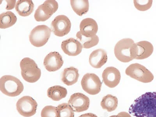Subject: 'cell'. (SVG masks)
Masks as SVG:
<instances>
[{
    "instance_id": "obj_20",
    "label": "cell",
    "mask_w": 156,
    "mask_h": 117,
    "mask_svg": "<svg viewBox=\"0 0 156 117\" xmlns=\"http://www.w3.org/2000/svg\"><path fill=\"white\" fill-rule=\"evenodd\" d=\"M67 90L60 86H55L49 88L47 95L54 101H58L66 97Z\"/></svg>"
},
{
    "instance_id": "obj_10",
    "label": "cell",
    "mask_w": 156,
    "mask_h": 117,
    "mask_svg": "<svg viewBox=\"0 0 156 117\" xmlns=\"http://www.w3.org/2000/svg\"><path fill=\"white\" fill-rule=\"evenodd\" d=\"M71 26L70 20L64 15L57 16L51 23L53 33L58 37H64L68 34L70 31Z\"/></svg>"
},
{
    "instance_id": "obj_14",
    "label": "cell",
    "mask_w": 156,
    "mask_h": 117,
    "mask_svg": "<svg viewBox=\"0 0 156 117\" xmlns=\"http://www.w3.org/2000/svg\"><path fill=\"white\" fill-rule=\"evenodd\" d=\"M64 61L62 56L57 51L49 53L44 59V65L48 72L58 71L62 67Z\"/></svg>"
},
{
    "instance_id": "obj_5",
    "label": "cell",
    "mask_w": 156,
    "mask_h": 117,
    "mask_svg": "<svg viewBox=\"0 0 156 117\" xmlns=\"http://www.w3.org/2000/svg\"><path fill=\"white\" fill-rule=\"evenodd\" d=\"M51 29L46 25L36 26L32 30L29 36L30 44L37 47L45 45L51 37Z\"/></svg>"
},
{
    "instance_id": "obj_16",
    "label": "cell",
    "mask_w": 156,
    "mask_h": 117,
    "mask_svg": "<svg viewBox=\"0 0 156 117\" xmlns=\"http://www.w3.org/2000/svg\"><path fill=\"white\" fill-rule=\"evenodd\" d=\"M98 25L94 20L86 18L82 20L80 25V32L83 35L91 37L96 35L98 31Z\"/></svg>"
},
{
    "instance_id": "obj_17",
    "label": "cell",
    "mask_w": 156,
    "mask_h": 117,
    "mask_svg": "<svg viewBox=\"0 0 156 117\" xmlns=\"http://www.w3.org/2000/svg\"><path fill=\"white\" fill-rule=\"evenodd\" d=\"M108 57L106 51L103 49L94 50L90 54L89 63L95 68H100L106 63Z\"/></svg>"
},
{
    "instance_id": "obj_24",
    "label": "cell",
    "mask_w": 156,
    "mask_h": 117,
    "mask_svg": "<svg viewBox=\"0 0 156 117\" xmlns=\"http://www.w3.org/2000/svg\"><path fill=\"white\" fill-rule=\"evenodd\" d=\"M76 37L84 48H90L95 46L99 41V37L97 35L91 37H86L81 34L80 31L76 33Z\"/></svg>"
},
{
    "instance_id": "obj_4",
    "label": "cell",
    "mask_w": 156,
    "mask_h": 117,
    "mask_svg": "<svg viewBox=\"0 0 156 117\" xmlns=\"http://www.w3.org/2000/svg\"><path fill=\"white\" fill-rule=\"evenodd\" d=\"M127 76L141 83H147L152 81L154 76L147 68L140 64H131L125 70Z\"/></svg>"
},
{
    "instance_id": "obj_30",
    "label": "cell",
    "mask_w": 156,
    "mask_h": 117,
    "mask_svg": "<svg viewBox=\"0 0 156 117\" xmlns=\"http://www.w3.org/2000/svg\"><path fill=\"white\" fill-rule=\"evenodd\" d=\"M79 117H98V116L95 114L91 113H88L83 114Z\"/></svg>"
},
{
    "instance_id": "obj_29",
    "label": "cell",
    "mask_w": 156,
    "mask_h": 117,
    "mask_svg": "<svg viewBox=\"0 0 156 117\" xmlns=\"http://www.w3.org/2000/svg\"><path fill=\"white\" fill-rule=\"evenodd\" d=\"M109 117H132L128 113L125 112H122L119 113L117 115H113Z\"/></svg>"
},
{
    "instance_id": "obj_25",
    "label": "cell",
    "mask_w": 156,
    "mask_h": 117,
    "mask_svg": "<svg viewBox=\"0 0 156 117\" xmlns=\"http://www.w3.org/2000/svg\"><path fill=\"white\" fill-rule=\"evenodd\" d=\"M57 107L58 117H74L73 110L67 103L60 104Z\"/></svg>"
},
{
    "instance_id": "obj_15",
    "label": "cell",
    "mask_w": 156,
    "mask_h": 117,
    "mask_svg": "<svg viewBox=\"0 0 156 117\" xmlns=\"http://www.w3.org/2000/svg\"><path fill=\"white\" fill-rule=\"evenodd\" d=\"M61 47L65 54L71 56L79 55L82 52L83 48L80 41L72 37L62 41Z\"/></svg>"
},
{
    "instance_id": "obj_27",
    "label": "cell",
    "mask_w": 156,
    "mask_h": 117,
    "mask_svg": "<svg viewBox=\"0 0 156 117\" xmlns=\"http://www.w3.org/2000/svg\"><path fill=\"white\" fill-rule=\"evenodd\" d=\"M41 117H58L57 107L53 106H46L41 112Z\"/></svg>"
},
{
    "instance_id": "obj_3",
    "label": "cell",
    "mask_w": 156,
    "mask_h": 117,
    "mask_svg": "<svg viewBox=\"0 0 156 117\" xmlns=\"http://www.w3.org/2000/svg\"><path fill=\"white\" fill-rule=\"evenodd\" d=\"M20 67L22 77L28 83H36L41 77V69L31 58H23L20 61Z\"/></svg>"
},
{
    "instance_id": "obj_6",
    "label": "cell",
    "mask_w": 156,
    "mask_h": 117,
    "mask_svg": "<svg viewBox=\"0 0 156 117\" xmlns=\"http://www.w3.org/2000/svg\"><path fill=\"white\" fill-rule=\"evenodd\" d=\"M134 41L131 38H124L115 44L114 52L118 60L123 62H129L133 60L131 48Z\"/></svg>"
},
{
    "instance_id": "obj_22",
    "label": "cell",
    "mask_w": 156,
    "mask_h": 117,
    "mask_svg": "<svg viewBox=\"0 0 156 117\" xmlns=\"http://www.w3.org/2000/svg\"><path fill=\"white\" fill-rule=\"evenodd\" d=\"M71 6L74 12L79 16L86 14L89 9L88 0H71Z\"/></svg>"
},
{
    "instance_id": "obj_1",
    "label": "cell",
    "mask_w": 156,
    "mask_h": 117,
    "mask_svg": "<svg viewBox=\"0 0 156 117\" xmlns=\"http://www.w3.org/2000/svg\"><path fill=\"white\" fill-rule=\"evenodd\" d=\"M129 112L136 117H156V92L146 93L136 98Z\"/></svg>"
},
{
    "instance_id": "obj_26",
    "label": "cell",
    "mask_w": 156,
    "mask_h": 117,
    "mask_svg": "<svg viewBox=\"0 0 156 117\" xmlns=\"http://www.w3.org/2000/svg\"><path fill=\"white\" fill-rule=\"evenodd\" d=\"M135 8L142 12L147 10L150 9L153 4L152 0H134Z\"/></svg>"
},
{
    "instance_id": "obj_8",
    "label": "cell",
    "mask_w": 156,
    "mask_h": 117,
    "mask_svg": "<svg viewBox=\"0 0 156 117\" xmlns=\"http://www.w3.org/2000/svg\"><path fill=\"white\" fill-rule=\"evenodd\" d=\"M58 7L56 1H46L36 10L34 15L35 19L37 22L45 21L58 10Z\"/></svg>"
},
{
    "instance_id": "obj_28",
    "label": "cell",
    "mask_w": 156,
    "mask_h": 117,
    "mask_svg": "<svg viewBox=\"0 0 156 117\" xmlns=\"http://www.w3.org/2000/svg\"><path fill=\"white\" fill-rule=\"evenodd\" d=\"M7 5L5 9L10 10L13 9L16 6V1H6Z\"/></svg>"
},
{
    "instance_id": "obj_21",
    "label": "cell",
    "mask_w": 156,
    "mask_h": 117,
    "mask_svg": "<svg viewBox=\"0 0 156 117\" xmlns=\"http://www.w3.org/2000/svg\"><path fill=\"white\" fill-rule=\"evenodd\" d=\"M17 19L15 14L8 11L0 15V28L5 29L12 27L16 23Z\"/></svg>"
},
{
    "instance_id": "obj_7",
    "label": "cell",
    "mask_w": 156,
    "mask_h": 117,
    "mask_svg": "<svg viewBox=\"0 0 156 117\" xmlns=\"http://www.w3.org/2000/svg\"><path fill=\"white\" fill-rule=\"evenodd\" d=\"M81 84L86 92L92 95L98 94L102 86L99 77L93 73H87L84 75L82 78Z\"/></svg>"
},
{
    "instance_id": "obj_12",
    "label": "cell",
    "mask_w": 156,
    "mask_h": 117,
    "mask_svg": "<svg viewBox=\"0 0 156 117\" xmlns=\"http://www.w3.org/2000/svg\"><path fill=\"white\" fill-rule=\"evenodd\" d=\"M68 104L76 112H83L88 109L90 100L83 93H77L71 96Z\"/></svg>"
},
{
    "instance_id": "obj_18",
    "label": "cell",
    "mask_w": 156,
    "mask_h": 117,
    "mask_svg": "<svg viewBox=\"0 0 156 117\" xmlns=\"http://www.w3.org/2000/svg\"><path fill=\"white\" fill-rule=\"evenodd\" d=\"M79 74L77 68L70 67L65 68L61 75V80L68 86H71L77 83Z\"/></svg>"
},
{
    "instance_id": "obj_23",
    "label": "cell",
    "mask_w": 156,
    "mask_h": 117,
    "mask_svg": "<svg viewBox=\"0 0 156 117\" xmlns=\"http://www.w3.org/2000/svg\"><path fill=\"white\" fill-rule=\"evenodd\" d=\"M118 99L116 97L107 94L103 98L101 102V106L103 109L111 112L115 111L118 106Z\"/></svg>"
},
{
    "instance_id": "obj_9",
    "label": "cell",
    "mask_w": 156,
    "mask_h": 117,
    "mask_svg": "<svg viewBox=\"0 0 156 117\" xmlns=\"http://www.w3.org/2000/svg\"><path fill=\"white\" fill-rule=\"evenodd\" d=\"M37 104L36 100L30 96L22 97L16 104V109L21 115L25 117L33 116L37 112Z\"/></svg>"
},
{
    "instance_id": "obj_13",
    "label": "cell",
    "mask_w": 156,
    "mask_h": 117,
    "mask_svg": "<svg viewBox=\"0 0 156 117\" xmlns=\"http://www.w3.org/2000/svg\"><path fill=\"white\" fill-rule=\"evenodd\" d=\"M103 81L106 86L110 88H114L118 86L120 81V72L114 67H108L103 71Z\"/></svg>"
},
{
    "instance_id": "obj_11",
    "label": "cell",
    "mask_w": 156,
    "mask_h": 117,
    "mask_svg": "<svg viewBox=\"0 0 156 117\" xmlns=\"http://www.w3.org/2000/svg\"><path fill=\"white\" fill-rule=\"evenodd\" d=\"M153 44L148 41H142L134 43L131 48L133 59L142 60L149 58L154 51Z\"/></svg>"
},
{
    "instance_id": "obj_19",
    "label": "cell",
    "mask_w": 156,
    "mask_h": 117,
    "mask_svg": "<svg viewBox=\"0 0 156 117\" xmlns=\"http://www.w3.org/2000/svg\"><path fill=\"white\" fill-rule=\"evenodd\" d=\"M34 5L31 0H19L16 2L15 10L19 15L26 17L34 11Z\"/></svg>"
},
{
    "instance_id": "obj_2",
    "label": "cell",
    "mask_w": 156,
    "mask_h": 117,
    "mask_svg": "<svg viewBox=\"0 0 156 117\" xmlns=\"http://www.w3.org/2000/svg\"><path fill=\"white\" fill-rule=\"evenodd\" d=\"M23 83L15 76L6 75L0 79V90L5 95L17 97L23 92Z\"/></svg>"
}]
</instances>
